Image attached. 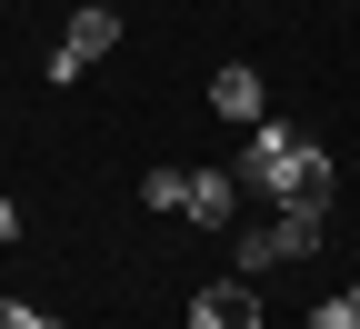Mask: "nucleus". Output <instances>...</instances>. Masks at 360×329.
<instances>
[{
    "mask_svg": "<svg viewBox=\"0 0 360 329\" xmlns=\"http://www.w3.org/2000/svg\"><path fill=\"white\" fill-rule=\"evenodd\" d=\"M20 240V200H0V250H11Z\"/></svg>",
    "mask_w": 360,
    "mask_h": 329,
    "instance_id": "obj_8",
    "label": "nucleus"
},
{
    "mask_svg": "<svg viewBox=\"0 0 360 329\" xmlns=\"http://www.w3.org/2000/svg\"><path fill=\"white\" fill-rule=\"evenodd\" d=\"M310 329H360V290H340V300H321V309H310Z\"/></svg>",
    "mask_w": 360,
    "mask_h": 329,
    "instance_id": "obj_7",
    "label": "nucleus"
},
{
    "mask_svg": "<svg viewBox=\"0 0 360 329\" xmlns=\"http://www.w3.org/2000/svg\"><path fill=\"white\" fill-rule=\"evenodd\" d=\"M191 329H260L250 279H231V290H200V300H191Z\"/></svg>",
    "mask_w": 360,
    "mask_h": 329,
    "instance_id": "obj_5",
    "label": "nucleus"
},
{
    "mask_svg": "<svg viewBox=\"0 0 360 329\" xmlns=\"http://www.w3.org/2000/svg\"><path fill=\"white\" fill-rule=\"evenodd\" d=\"M120 51V11H110V0H80V11H70V30H60V51H51V80L70 90V80H90V70H101Z\"/></svg>",
    "mask_w": 360,
    "mask_h": 329,
    "instance_id": "obj_3",
    "label": "nucleus"
},
{
    "mask_svg": "<svg viewBox=\"0 0 360 329\" xmlns=\"http://www.w3.org/2000/svg\"><path fill=\"white\" fill-rule=\"evenodd\" d=\"M210 110H220V120H270V110H260V70H240V60H231V70L210 80Z\"/></svg>",
    "mask_w": 360,
    "mask_h": 329,
    "instance_id": "obj_6",
    "label": "nucleus"
},
{
    "mask_svg": "<svg viewBox=\"0 0 360 329\" xmlns=\"http://www.w3.org/2000/svg\"><path fill=\"white\" fill-rule=\"evenodd\" d=\"M141 200H150L160 220L231 229V210H240V180H220V170H150V180H141Z\"/></svg>",
    "mask_w": 360,
    "mask_h": 329,
    "instance_id": "obj_2",
    "label": "nucleus"
},
{
    "mask_svg": "<svg viewBox=\"0 0 360 329\" xmlns=\"http://www.w3.org/2000/svg\"><path fill=\"white\" fill-rule=\"evenodd\" d=\"M321 220H330V210H281V220H260L250 240H240V269H281V260H310V250H321Z\"/></svg>",
    "mask_w": 360,
    "mask_h": 329,
    "instance_id": "obj_4",
    "label": "nucleus"
},
{
    "mask_svg": "<svg viewBox=\"0 0 360 329\" xmlns=\"http://www.w3.org/2000/svg\"><path fill=\"white\" fill-rule=\"evenodd\" d=\"M240 180L260 200H281V210H330V160L310 150L300 130H281V120H250V160H240Z\"/></svg>",
    "mask_w": 360,
    "mask_h": 329,
    "instance_id": "obj_1",
    "label": "nucleus"
}]
</instances>
